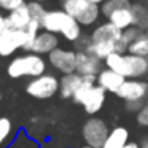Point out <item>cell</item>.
<instances>
[{"instance_id": "obj_13", "label": "cell", "mask_w": 148, "mask_h": 148, "mask_svg": "<svg viewBox=\"0 0 148 148\" xmlns=\"http://www.w3.org/2000/svg\"><path fill=\"white\" fill-rule=\"evenodd\" d=\"M124 81H126V78L123 77V75H119L118 72L110 70V69H107V67H103L102 72L96 77V83L99 84L105 92H113V94L118 92L119 88L124 84Z\"/></svg>"}, {"instance_id": "obj_22", "label": "cell", "mask_w": 148, "mask_h": 148, "mask_svg": "<svg viewBox=\"0 0 148 148\" xmlns=\"http://www.w3.org/2000/svg\"><path fill=\"white\" fill-rule=\"evenodd\" d=\"M126 7H132L131 0H105V3L100 5V13L107 19L113 11L121 10V8H126Z\"/></svg>"}, {"instance_id": "obj_3", "label": "cell", "mask_w": 148, "mask_h": 148, "mask_svg": "<svg viewBox=\"0 0 148 148\" xmlns=\"http://www.w3.org/2000/svg\"><path fill=\"white\" fill-rule=\"evenodd\" d=\"M7 73L11 78L29 77L32 80V78H37L40 75L46 73V61L35 53L16 56L7 65Z\"/></svg>"}, {"instance_id": "obj_25", "label": "cell", "mask_w": 148, "mask_h": 148, "mask_svg": "<svg viewBox=\"0 0 148 148\" xmlns=\"http://www.w3.org/2000/svg\"><path fill=\"white\" fill-rule=\"evenodd\" d=\"M24 3H26L24 0H0V8L5 10V11H8V13H11L13 10L23 7Z\"/></svg>"}, {"instance_id": "obj_30", "label": "cell", "mask_w": 148, "mask_h": 148, "mask_svg": "<svg viewBox=\"0 0 148 148\" xmlns=\"http://www.w3.org/2000/svg\"><path fill=\"white\" fill-rule=\"evenodd\" d=\"M124 148H140V145H138V143H135V142H129V143L126 145Z\"/></svg>"}, {"instance_id": "obj_11", "label": "cell", "mask_w": 148, "mask_h": 148, "mask_svg": "<svg viewBox=\"0 0 148 148\" xmlns=\"http://www.w3.org/2000/svg\"><path fill=\"white\" fill-rule=\"evenodd\" d=\"M105 100H107V92L96 83L89 91H88L86 96H84L83 102H81V107L84 108V112H86L88 115L94 116L96 113H99L100 110L103 108Z\"/></svg>"}, {"instance_id": "obj_34", "label": "cell", "mask_w": 148, "mask_h": 148, "mask_svg": "<svg viewBox=\"0 0 148 148\" xmlns=\"http://www.w3.org/2000/svg\"><path fill=\"white\" fill-rule=\"evenodd\" d=\"M145 34H147V35H148V29H147V30H145Z\"/></svg>"}, {"instance_id": "obj_2", "label": "cell", "mask_w": 148, "mask_h": 148, "mask_svg": "<svg viewBox=\"0 0 148 148\" xmlns=\"http://www.w3.org/2000/svg\"><path fill=\"white\" fill-rule=\"evenodd\" d=\"M42 30L51 34H61L67 42L77 43L83 37L81 26L70 16L67 14L62 8L59 10H46L45 16L42 19Z\"/></svg>"}, {"instance_id": "obj_18", "label": "cell", "mask_w": 148, "mask_h": 148, "mask_svg": "<svg viewBox=\"0 0 148 148\" xmlns=\"http://www.w3.org/2000/svg\"><path fill=\"white\" fill-rule=\"evenodd\" d=\"M129 143V131L124 126H116L110 131L102 148H124Z\"/></svg>"}, {"instance_id": "obj_28", "label": "cell", "mask_w": 148, "mask_h": 148, "mask_svg": "<svg viewBox=\"0 0 148 148\" xmlns=\"http://www.w3.org/2000/svg\"><path fill=\"white\" fill-rule=\"evenodd\" d=\"M7 30H8V26L5 23H2V24H0V40L3 38V35L7 34Z\"/></svg>"}, {"instance_id": "obj_32", "label": "cell", "mask_w": 148, "mask_h": 148, "mask_svg": "<svg viewBox=\"0 0 148 148\" xmlns=\"http://www.w3.org/2000/svg\"><path fill=\"white\" fill-rule=\"evenodd\" d=\"M2 23H5V16L2 14V11H0V24H2Z\"/></svg>"}, {"instance_id": "obj_9", "label": "cell", "mask_w": 148, "mask_h": 148, "mask_svg": "<svg viewBox=\"0 0 148 148\" xmlns=\"http://www.w3.org/2000/svg\"><path fill=\"white\" fill-rule=\"evenodd\" d=\"M116 96L121 100H124L126 103H132V102L145 103V100L148 99V81L126 80L124 84L116 92Z\"/></svg>"}, {"instance_id": "obj_17", "label": "cell", "mask_w": 148, "mask_h": 148, "mask_svg": "<svg viewBox=\"0 0 148 148\" xmlns=\"http://www.w3.org/2000/svg\"><path fill=\"white\" fill-rule=\"evenodd\" d=\"M83 81H84V77H81L80 73H77V72L62 75L61 86H59L61 97H64V99H73L75 92L80 89V86L83 84Z\"/></svg>"}, {"instance_id": "obj_19", "label": "cell", "mask_w": 148, "mask_h": 148, "mask_svg": "<svg viewBox=\"0 0 148 148\" xmlns=\"http://www.w3.org/2000/svg\"><path fill=\"white\" fill-rule=\"evenodd\" d=\"M103 64H105L107 69H110L113 72H118L119 75H123L126 78V54L115 51L103 61Z\"/></svg>"}, {"instance_id": "obj_26", "label": "cell", "mask_w": 148, "mask_h": 148, "mask_svg": "<svg viewBox=\"0 0 148 148\" xmlns=\"http://www.w3.org/2000/svg\"><path fill=\"white\" fill-rule=\"evenodd\" d=\"M135 119L140 126L148 127V102H145L143 107L138 110V113H135Z\"/></svg>"}, {"instance_id": "obj_29", "label": "cell", "mask_w": 148, "mask_h": 148, "mask_svg": "<svg viewBox=\"0 0 148 148\" xmlns=\"http://www.w3.org/2000/svg\"><path fill=\"white\" fill-rule=\"evenodd\" d=\"M138 145H140V148H148V135H147V137H143V140H142Z\"/></svg>"}, {"instance_id": "obj_1", "label": "cell", "mask_w": 148, "mask_h": 148, "mask_svg": "<svg viewBox=\"0 0 148 148\" xmlns=\"http://www.w3.org/2000/svg\"><path fill=\"white\" fill-rule=\"evenodd\" d=\"M123 38V30H119L116 26H113L110 21L97 24L89 34V45L86 51L97 56L99 59L105 61L112 53L116 51V45Z\"/></svg>"}, {"instance_id": "obj_12", "label": "cell", "mask_w": 148, "mask_h": 148, "mask_svg": "<svg viewBox=\"0 0 148 148\" xmlns=\"http://www.w3.org/2000/svg\"><path fill=\"white\" fill-rule=\"evenodd\" d=\"M56 48H59V37L56 34L46 32V30H40V34L35 37L32 46H30V53L35 54H49Z\"/></svg>"}, {"instance_id": "obj_7", "label": "cell", "mask_w": 148, "mask_h": 148, "mask_svg": "<svg viewBox=\"0 0 148 148\" xmlns=\"http://www.w3.org/2000/svg\"><path fill=\"white\" fill-rule=\"evenodd\" d=\"M108 134L110 129L105 124V121L100 118H96V116H91L89 119H86L83 127H81L83 140L91 148H102L105 140L108 138Z\"/></svg>"}, {"instance_id": "obj_14", "label": "cell", "mask_w": 148, "mask_h": 148, "mask_svg": "<svg viewBox=\"0 0 148 148\" xmlns=\"http://www.w3.org/2000/svg\"><path fill=\"white\" fill-rule=\"evenodd\" d=\"M148 75V59L126 54V80H142Z\"/></svg>"}, {"instance_id": "obj_24", "label": "cell", "mask_w": 148, "mask_h": 148, "mask_svg": "<svg viewBox=\"0 0 148 148\" xmlns=\"http://www.w3.org/2000/svg\"><path fill=\"white\" fill-rule=\"evenodd\" d=\"M27 7H29V13H30V16H32V21H38V23H42L43 16H45V13H46L45 7H43L40 2H37V0L29 2Z\"/></svg>"}, {"instance_id": "obj_10", "label": "cell", "mask_w": 148, "mask_h": 148, "mask_svg": "<svg viewBox=\"0 0 148 148\" xmlns=\"http://www.w3.org/2000/svg\"><path fill=\"white\" fill-rule=\"evenodd\" d=\"M105 67L102 59L88 51H77V67L75 72L81 77H97Z\"/></svg>"}, {"instance_id": "obj_21", "label": "cell", "mask_w": 148, "mask_h": 148, "mask_svg": "<svg viewBox=\"0 0 148 148\" xmlns=\"http://www.w3.org/2000/svg\"><path fill=\"white\" fill-rule=\"evenodd\" d=\"M14 134L13 123L7 116H0V148H5L11 142Z\"/></svg>"}, {"instance_id": "obj_31", "label": "cell", "mask_w": 148, "mask_h": 148, "mask_svg": "<svg viewBox=\"0 0 148 148\" xmlns=\"http://www.w3.org/2000/svg\"><path fill=\"white\" fill-rule=\"evenodd\" d=\"M89 2H91V3H96V5H99V7H100L102 3H105V0H89Z\"/></svg>"}, {"instance_id": "obj_5", "label": "cell", "mask_w": 148, "mask_h": 148, "mask_svg": "<svg viewBox=\"0 0 148 148\" xmlns=\"http://www.w3.org/2000/svg\"><path fill=\"white\" fill-rule=\"evenodd\" d=\"M59 86H61V80H59L56 75L53 73H43L37 78H32V80L27 83L26 86V92L29 94L34 99H51L54 97L56 92H59Z\"/></svg>"}, {"instance_id": "obj_15", "label": "cell", "mask_w": 148, "mask_h": 148, "mask_svg": "<svg viewBox=\"0 0 148 148\" xmlns=\"http://www.w3.org/2000/svg\"><path fill=\"white\" fill-rule=\"evenodd\" d=\"M32 23V16L29 13V7L27 3H24L23 7L13 10L11 13H8L5 16V24L8 26V29H19L24 30L27 29V26Z\"/></svg>"}, {"instance_id": "obj_20", "label": "cell", "mask_w": 148, "mask_h": 148, "mask_svg": "<svg viewBox=\"0 0 148 148\" xmlns=\"http://www.w3.org/2000/svg\"><path fill=\"white\" fill-rule=\"evenodd\" d=\"M127 53L129 54L140 56V58H147L148 59V35L147 34L143 32L138 38H135L134 42L129 45Z\"/></svg>"}, {"instance_id": "obj_33", "label": "cell", "mask_w": 148, "mask_h": 148, "mask_svg": "<svg viewBox=\"0 0 148 148\" xmlns=\"http://www.w3.org/2000/svg\"><path fill=\"white\" fill-rule=\"evenodd\" d=\"M83 148H91V147H88V145H84V147Z\"/></svg>"}, {"instance_id": "obj_16", "label": "cell", "mask_w": 148, "mask_h": 148, "mask_svg": "<svg viewBox=\"0 0 148 148\" xmlns=\"http://www.w3.org/2000/svg\"><path fill=\"white\" fill-rule=\"evenodd\" d=\"M107 21L116 26L119 30H126L129 27L135 26V13H134V5L132 7H126L121 10H116L107 18Z\"/></svg>"}, {"instance_id": "obj_23", "label": "cell", "mask_w": 148, "mask_h": 148, "mask_svg": "<svg viewBox=\"0 0 148 148\" xmlns=\"http://www.w3.org/2000/svg\"><path fill=\"white\" fill-rule=\"evenodd\" d=\"M135 13V26L142 30L148 29V8L143 5H134Z\"/></svg>"}, {"instance_id": "obj_35", "label": "cell", "mask_w": 148, "mask_h": 148, "mask_svg": "<svg viewBox=\"0 0 148 148\" xmlns=\"http://www.w3.org/2000/svg\"><path fill=\"white\" fill-rule=\"evenodd\" d=\"M37 2H40V3H42V2H43V0H37Z\"/></svg>"}, {"instance_id": "obj_8", "label": "cell", "mask_w": 148, "mask_h": 148, "mask_svg": "<svg viewBox=\"0 0 148 148\" xmlns=\"http://www.w3.org/2000/svg\"><path fill=\"white\" fill-rule=\"evenodd\" d=\"M48 62L54 70L61 72L62 75L73 73L77 67V51L59 46L48 54Z\"/></svg>"}, {"instance_id": "obj_4", "label": "cell", "mask_w": 148, "mask_h": 148, "mask_svg": "<svg viewBox=\"0 0 148 148\" xmlns=\"http://www.w3.org/2000/svg\"><path fill=\"white\" fill-rule=\"evenodd\" d=\"M62 10L70 14L81 27H91L99 21L100 7L91 3L89 0H62Z\"/></svg>"}, {"instance_id": "obj_27", "label": "cell", "mask_w": 148, "mask_h": 148, "mask_svg": "<svg viewBox=\"0 0 148 148\" xmlns=\"http://www.w3.org/2000/svg\"><path fill=\"white\" fill-rule=\"evenodd\" d=\"M143 107V103L142 102H132V103H126V108L129 110V112H135V113H138V110Z\"/></svg>"}, {"instance_id": "obj_6", "label": "cell", "mask_w": 148, "mask_h": 148, "mask_svg": "<svg viewBox=\"0 0 148 148\" xmlns=\"http://www.w3.org/2000/svg\"><path fill=\"white\" fill-rule=\"evenodd\" d=\"M35 37H32L26 29H8L7 34L3 35V38L0 40V56L2 58H8V56L14 54L18 49H27L30 51Z\"/></svg>"}]
</instances>
